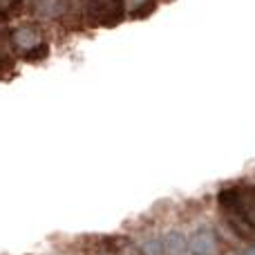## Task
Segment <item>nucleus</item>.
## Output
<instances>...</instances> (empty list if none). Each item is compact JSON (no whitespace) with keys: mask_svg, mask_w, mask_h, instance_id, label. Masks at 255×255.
Masks as SVG:
<instances>
[{"mask_svg":"<svg viewBox=\"0 0 255 255\" xmlns=\"http://www.w3.org/2000/svg\"><path fill=\"white\" fill-rule=\"evenodd\" d=\"M188 247L193 255H215L220 249L217 235L213 229H197L188 240Z\"/></svg>","mask_w":255,"mask_h":255,"instance_id":"nucleus-1","label":"nucleus"},{"mask_svg":"<svg viewBox=\"0 0 255 255\" xmlns=\"http://www.w3.org/2000/svg\"><path fill=\"white\" fill-rule=\"evenodd\" d=\"M13 45H16L18 49H34L36 45L40 43V34L38 29H34V27H18L16 31H13Z\"/></svg>","mask_w":255,"mask_h":255,"instance_id":"nucleus-2","label":"nucleus"},{"mask_svg":"<svg viewBox=\"0 0 255 255\" xmlns=\"http://www.w3.org/2000/svg\"><path fill=\"white\" fill-rule=\"evenodd\" d=\"M190 247H188V240L184 238L181 233H168L163 238V253L168 255H188Z\"/></svg>","mask_w":255,"mask_h":255,"instance_id":"nucleus-3","label":"nucleus"},{"mask_svg":"<svg viewBox=\"0 0 255 255\" xmlns=\"http://www.w3.org/2000/svg\"><path fill=\"white\" fill-rule=\"evenodd\" d=\"M231 224H233V229L238 231L240 235H247V238H255V226L249 224L247 220H244L242 215H238V213H231Z\"/></svg>","mask_w":255,"mask_h":255,"instance_id":"nucleus-4","label":"nucleus"},{"mask_svg":"<svg viewBox=\"0 0 255 255\" xmlns=\"http://www.w3.org/2000/svg\"><path fill=\"white\" fill-rule=\"evenodd\" d=\"M143 253L145 255H161L163 253V242L161 240H157V238H150V240H145L143 242Z\"/></svg>","mask_w":255,"mask_h":255,"instance_id":"nucleus-5","label":"nucleus"},{"mask_svg":"<svg viewBox=\"0 0 255 255\" xmlns=\"http://www.w3.org/2000/svg\"><path fill=\"white\" fill-rule=\"evenodd\" d=\"M148 2H150V0H126L128 9H132V11H136V9H143Z\"/></svg>","mask_w":255,"mask_h":255,"instance_id":"nucleus-6","label":"nucleus"},{"mask_svg":"<svg viewBox=\"0 0 255 255\" xmlns=\"http://www.w3.org/2000/svg\"><path fill=\"white\" fill-rule=\"evenodd\" d=\"M242 255H255V244H253V247H249V249H244Z\"/></svg>","mask_w":255,"mask_h":255,"instance_id":"nucleus-7","label":"nucleus"},{"mask_svg":"<svg viewBox=\"0 0 255 255\" xmlns=\"http://www.w3.org/2000/svg\"><path fill=\"white\" fill-rule=\"evenodd\" d=\"M101 2H110V0H101Z\"/></svg>","mask_w":255,"mask_h":255,"instance_id":"nucleus-8","label":"nucleus"},{"mask_svg":"<svg viewBox=\"0 0 255 255\" xmlns=\"http://www.w3.org/2000/svg\"><path fill=\"white\" fill-rule=\"evenodd\" d=\"M253 197H255V190H253Z\"/></svg>","mask_w":255,"mask_h":255,"instance_id":"nucleus-9","label":"nucleus"}]
</instances>
